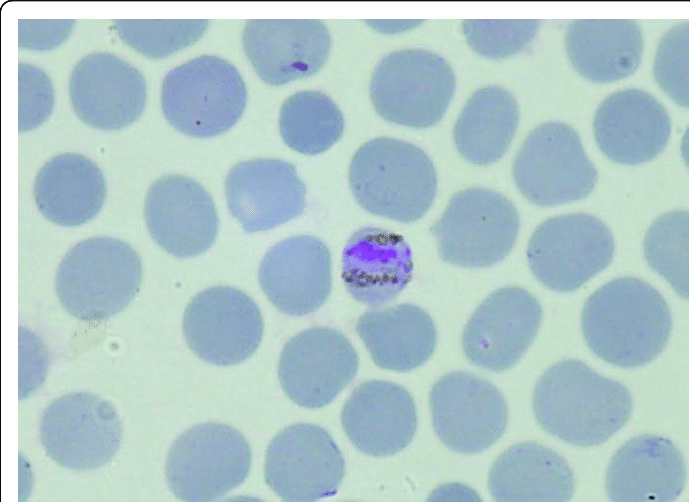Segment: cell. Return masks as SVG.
<instances>
[{"label": "cell", "instance_id": "cell-1", "mask_svg": "<svg viewBox=\"0 0 690 502\" xmlns=\"http://www.w3.org/2000/svg\"><path fill=\"white\" fill-rule=\"evenodd\" d=\"M581 329L590 350L622 368L643 366L666 347L671 310L652 285L636 277L613 279L585 302Z\"/></svg>", "mask_w": 690, "mask_h": 502}, {"label": "cell", "instance_id": "cell-2", "mask_svg": "<svg viewBox=\"0 0 690 502\" xmlns=\"http://www.w3.org/2000/svg\"><path fill=\"white\" fill-rule=\"evenodd\" d=\"M532 406L546 432L580 447L606 442L625 426L633 410L631 394L622 383L577 359L560 361L543 373Z\"/></svg>", "mask_w": 690, "mask_h": 502}, {"label": "cell", "instance_id": "cell-3", "mask_svg": "<svg viewBox=\"0 0 690 502\" xmlns=\"http://www.w3.org/2000/svg\"><path fill=\"white\" fill-rule=\"evenodd\" d=\"M349 183L366 211L399 222L420 219L437 189L432 161L419 147L389 137L372 139L354 154Z\"/></svg>", "mask_w": 690, "mask_h": 502}, {"label": "cell", "instance_id": "cell-4", "mask_svg": "<svg viewBox=\"0 0 690 502\" xmlns=\"http://www.w3.org/2000/svg\"><path fill=\"white\" fill-rule=\"evenodd\" d=\"M142 263L127 243L93 237L73 246L59 264L55 288L63 308L83 321H101L121 312L137 295Z\"/></svg>", "mask_w": 690, "mask_h": 502}, {"label": "cell", "instance_id": "cell-5", "mask_svg": "<svg viewBox=\"0 0 690 502\" xmlns=\"http://www.w3.org/2000/svg\"><path fill=\"white\" fill-rule=\"evenodd\" d=\"M247 90L237 69L214 55L193 58L170 70L161 86L167 121L193 137H213L240 119Z\"/></svg>", "mask_w": 690, "mask_h": 502}, {"label": "cell", "instance_id": "cell-6", "mask_svg": "<svg viewBox=\"0 0 690 502\" xmlns=\"http://www.w3.org/2000/svg\"><path fill=\"white\" fill-rule=\"evenodd\" d=\"M519 227L518 211L509 199L496 191L473 187L451 198L431 232L444 261L482 268L510 253Z\"/></svg>", "mask_w": 690, "mask_h": 502}, {"label": "cell", "instance_id": "cell-7", "mask_svg": "<svg viewBox=\"0 0 690 502\" xmlns=\"http://www.w3.org/2000/svg\"><path fill=\"white\" fill-rule=\"evenodd\" d=\"M455 90L448 62L423 49L394 51L377 65L370 97L377 113L387 121L414 128L441 120Z\"/></svg>", "mask_w": 690, "mask_h": 502}, {"label": "cell", "instance_id": "cell-8", "mask_svg": "<svg viewBox=\"0 0 690 502\" xmlns=\"http://www.w3.org/2000/svg\"><path fill=\"white\" fill-rule=\"evenodd\" d=\"M251 450L231 426L206 422L181 434L166 460V479L182 501L205 502L223 497L247 478Z\"/></svg>", "mask_w": 690, "mask_h": 502}, {"label": "cell", "instance_id": "cell-9", "mask_svg": "<svg viewBox=\"0 0 690 502\" xmlns=\"http://www.w3.org/2000/svg\"><path fill=\"white\" fill-rule=\"evenodd\" d=\"M597 170L578 133L562 122H546L532 130L513 163L521 194L539 206H555L588 196Z\"/></svg>", "mask_w": 690, "mask_h": 502}, {"label": "cell", "instance_id": "cell-10", "mask_svg": "<svg viewBox=\"0 0 690 502\" xmlns=\"http://www.w3.org/2000/svg\"><path fill=\"white\" fill-rule=\"evenodd\" d=\"M614 237L597 217L573 213L549 218L532 234L527 260L547 288L571 292L605 269L613 259Z\"/></svg>", "mask_w": 690, "mask_h": 502}, {"label": "cell", "instance_id": "cell-11", "mask_svg": "<svg viewBox=\"0 0 690 502\" xmlns=\"http://www.w3.org/2000/svg\"><path fill=\"white\" fill-rule=\"evenodd\" d=\"M46 454L60 466L78 471L108 463L122 441V423L115 407L87 392L54 400L43 412L39 427Z\"/></svg>", "mask_w": 690, "mask_h": 502}, {"label": "cell", "instance_id": "cell-12", "mask_svg": "<svg viewBox=\"0 0 690 502\" xmlns=\"http://www.w3.org/2000/svg\"><path fill=\"white\" fill-rule=\"evenodd\" d=\"M182 327L188 346L199 358L227 366L246 360L257 350L264 325L258 306L247 294L214 286L189 302Z\"/></svg>", "mask_w": 690, "mask_h": 502}, {"label": "cell", "instance_id": "cell-13", "mask_svg": "<svg viewBox=\"0 0 690 502\" xmlns=\"http://www.w3.org/2000/svg\"><path fill=\"white\" fill-rule=\"evenodd\" d=\"M435 433L457 453L485 451L504 434L507 403L500 391L474 374L456 371L441 377L430 393Z\"/></svg>", "mask_w": 690, "mask_h": 502}, {"label": "cell", "instance_id": "cell-14", "mask_svg": "<svg viewBox=\"0 0 690 502\" xmlns=\"http://www.w3.org/2000/svg\"><path fill=\"white\" fill-rule=\"evenodd\" d=\"M345 473L342 453L331 435L312 424H295L270 442L265 480L284 501L309 502L334 495Z\"/></svg>", "mask_w": 690, "mask_h": 502}, {"label": "cell", "instance_id": "cell-15", "mask_svg": "<svg viewBox=\"0 0 690 502\" xmlns=\"http://www.w3.org/2000/svg\"><path fill=\"white\" fill-rule=\"evenodd\" d=\"M358 355L341 332L313 327L291 338L283 347L278 376L285 394L297 405L321 408L354 379Z\"/></svg>", "mask_w": 690, "mask_h": 502}, {"label": "cell", "instance_id": "cell-16", "mask_svg": "<svg viewBox=\"0 0 690 502\" xmlns=\"http://www.w3.org/2000/svg\"><path fill=\"white\" fill-rule=\"evenodd\" d=\"M542 319L539 301L520 287L491 293L475 310L462 336L468 360L501 372L512 367L535 339Z\"/></svg>", "mask_w": 690, "mask_h": 502}, {"label": "cell", "instance_id": "cell-17", "mask_svg": "<svg viewBox=\"0 0 690 502\" xmlns=\"http://www.w3.org/2000/svg\"><path fill=\"white\" fill-rule=\"evenodd\" d=\"M144 216L155 242L175 257L204 253L218 233V216L210 194L183 175H166L150 186Z\"/></svg>", "mask_w": 690, "mask_h": 502}, {"label": "cell", "instance_id": "cell-18", "mask_svg": "<svg viewBox=\"0 0 690 502\" xmlns=\"http://www.w3.org/2000/svg\"><path fill=\"white\" fill-rule=\"evenodd\" d=\"M69 95L73 110L85 124L118 130L142 114L147 96L141 72L108 52L91 53L71 72Z\"/></svg>", "mask_w": 690, "mask_h": 502}, {"label": "cell", "instance_id": "cell-19", "mask_svg": "<svg viewBox=\"0 0 690 502\" xmlns=\"http://www.w3.org/2000/svg\"><path fill=\"white\" fill-rule=\"evenodd\" d=\"M228 208L246 232L270 230L299 216L306 188L295 167L281 159L233 166L225 181Z\"/></svg>", "mask_w": 690, "mask_h": 502}, {"label": "cell", "instance_id": "cell-20", "mask_svg": "<svg viewBox=\"0 0 690 502\" xmlns=\"http://www.w3.org/2000/svg\"><path fill=\"white\" fill-rule=\"evenodd\" d=\"M242 40L254 70L271 85L316 73L331 47L328 29L314 19L248 20Z\"/></svg>", "mask_w": 690, "mask_h": 502}, {"label": "cell", "instance_id": "cell-21", "mask_svg": "<svg viewBox=\"0 0 690 502\" xmlns=\"http://www.w3.org/2000/svg\"><path fill=\"white\" fill-rule=\"evenodd\" d=\"M259 282L282 313L303 316L316 311L331 291V255L318 238L294 236L272 246L259 267Z\"/></svg>", "mask_w": 690, "mask_h": 502}, {"label": "cell", "instance_id": "cell-22", "mask_svg": "<svg viewBox=\"0 0 690 502\" xmlns=\"http://www.w3.org/2000/svg\"><path fill=\"white\" fill-rule=\"evenodd\" d=\"M593 129L604 155L619 164L636 165L651 161L664 150L671 122L665 107L648 92L625 89L600 104Z\"/></svg>", "mask_w": 690, "mask_h": 502}, {"label": "cell", "instance_id": "cell-23", "mask_svg": "<svg viewBox=\"0 0 690 502\" xmlns=\"http://www.w3.org/2000/svg\"><path fill=\"white\" fill-rule=\"evenodd\" d=\"M343 429L361 452L375 457L393 455L413 439L417 416L411 395L400 385L371 380L360 384L341 414Z\"/></svg>", "mask_w": 690, "mask_h": 502}, {"label": "cell", "instance_id": "cell-24", "mask_svg": "<svg viewBox=\"0 0 690 502\" xmlns=\"http://www.w3.org/2000/svg\"><path fill=\"white\" fill-rule=\"evenodd\" d=\"M686 482L681 451L668 438L639 435L613 455L606 473V491L615 502H670Z\"/></svg>", "mask_w": 690, "mask_h": 502}, {"label": "cell", "instance_id": "cell-25", "mask_svg": "<svg viewBox=\"0 0 690 502\" xmlns=\"http://www.w3.org/2000/svg\"><path fill=\"white\" fill-rule=\"evenodd\" d=\"M413 272L411 249L399 234L365 227L356 231L342 254V279L357 301L379 307L393 300Z\"/></svg>", "mask_w": 690, "mask_h": 502}, {"label": "cell", "instance_id": "cell-26", "mask_svg": "<svg viewBox=\"0 0 690 502\" xmlns=\"http://www.w3.org/2000/svg\"><path fill=\"white\" fill-rule=\"evenodd\" d=\"M568 58L583 77L597 83L625 78L638 68L643 35L632 19H577L565 34Z\"/></svg>", "mask_w": 690, "mask_h": 502}, {"label": "cell", "instance_id": "cell-27", "mask_svg": "<svg viewBox=\"0 0 690 502\" xmlns=\"http://www.w3.org/2000/svg\"><path fill=\"white\" fill-rule=\"evenodd\" d=\"M491 496L499 502L571 500L575 480L566 460L552 449L523 442L504 451L488 476Z\"/></svg>", "mask_w": 690, "mask_h": 502}, {"label": "cell", "instance_id": "cell-28", "mask_svg": "<svg viewBox=\"0 0 690 502\" xmlns=\"http://www.w3.org/2000/svg\"><path fill=\"white\" fill-rule=\"evenodd\" d=\"M106 191L100 168L77 153L52 157L38 171L33 188L43 216L65 227L80 226L94 218L104 204Z\"/></svg>", "mask_w": 690, "mask_h": 502}, {"label": "cell", "instance_id": "cell-29", "mask_svg": "<svg viewBox=\"0 0 690 502\" xmlns=\"http://www.w3.org/2000/svg\"><path fill=\"white\" fill-rule=\"evenodd\" d=\"M356 331L374 363L393 371L421 366L436 346L433 320L413 304L368 311L358 319Z\"/></svg>", "mask_w": 690, "mask_h": 502}, {"label": "cell", "instance_id": "cell-30", "mask_svg": "<svg viewBox=\"0 0 690 502\" xmlns=\"http://www.w3.org/2000/svg\"><path fill=\"white\" fill-rule=\"evenodd\" d=\"M519 122L514 96L499 86H487L468 99L454 126V142L467 161L488 165L508 150Z\"/></svg>", "mask_w": 690, "mask_h": 502}, {"label": "cell", "instance_id": "cell-31", "mask_svg": "<svg viewBox=\"0 0 690 502\" xmlns=\"http://www.w3.org/2000/svg\"><path fill=\"white\" fill-rule=\"evenodd\" d=\"M279 128L291 149L305 155H317L339 140L344 119L327 95L319 91H300L282 105Z\"/></svg>", "mask_w": 690, "mask_h": 502}, {"label": "cell", "instance_id": "cell-32", "mask_svg": "<svg viewBox=\"0 0 690 502\" xmlns=\"http://www.w3.org/2000/svg\"><path fill=\"white\" fill-rule=\"evenodd\" d=\"M649 266L664 277L684 299L689 295V213L670 211L658 217L644 238Z\"/></svg>", "mask_w": 690, "mask_h": 502}, {"label": "cell", "instance_id": "cell-33", "mask_svg": "<svg viewBox=\"0 0 690 502\" xmlns=\"http://www.w3.org/2000/svg\"><path fill=\"white\" fill-rule=\"evenodd\" d=\"M209 24L205 19H117L118 36L151 59H160L196 42Z\"/></svg>", "mask_w": 690, "mask_h": 502}, {"label": "cell", "instance_id": "cell-34", "mask_svg": "<svg viewBox=\"0 0 690 502\" xmlns=\"http://www.w3.org/2000/svg\"><path fill=\"white\" fill-rule=\"evenodd\" d=\"M539 24L536 19H468L462 22V31L478 54L501 59L523 50L535 37Z\"/></svg>", "mask_w": 690, "mask_h": 502}, {"label": "cell", "instance_id": "cell-35", "mask_svg": "<svg viewBox=\"0 0 690 502\" xmlns=\"http://www.w3.org/2000/svg\"><path fill=\"white\" fill-rule=\"evenodd\" d=\"M689 23H680L662 37L654 62V76L660 87L680 106L688 107Z\"/></svg>", "mask_w": 690, "mask_h": 502}, {"label": "cell", "instance_id": "cell-36", "mask_svg": "<svg viewBox=\"0 0 690 502\" xmlns=\"http://www.w3.org/2000/svg\"><path fill=\"white\" fill-rule=\"evenodd\" d=\"M54 88L48 75L29 63L18 65V128L30 131L51 114Z\"/></svg>", "mask_w": 690, "mask_h": 502}, {"label": "cell", "instance_id": "cell-37", "mask_svg": "<svg viewBox=\"0 0 690 502\" xmlns=\"http://www.w3.org/2000/svg\"><path fill=\"white\" fill-rule=\"evenodd\" d=\"M74 20H19V46L45 51L60 45L72 31Z\"/></svg>", "mask_w": 690, "mask_h": 502}, {"label": "cell", "instance_id": "cell-38", "mask_svg": "<svg viewBox=\"0 0 690 502\" xmlns=\"http://www.w3.org/2000/svg\"><path fill=\"white\" fill-rule=\"evenodd\" d=\"M372 28L384 33H399L422 23L421 20H368Z\"/></svg>", "mask_w": 690, "mask_h": 502}]
</instances>
